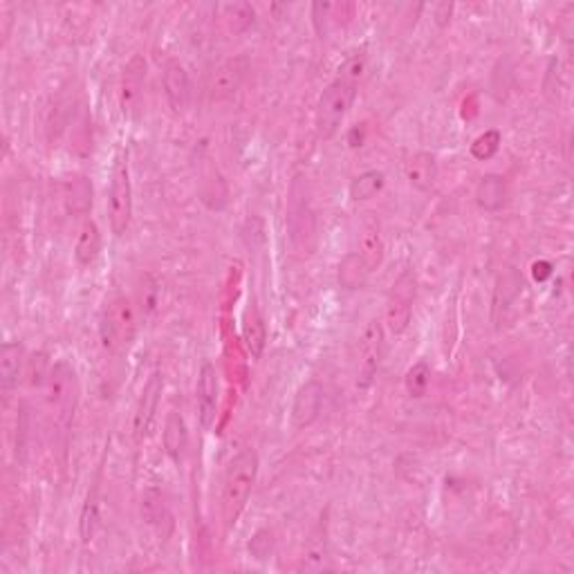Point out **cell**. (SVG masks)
Listing matches in <instances>:
<instances>
[{"label":"cell","mask_w":574,"mask_h":574,"mask_svg":"<svg viewBox=\"0 0 574 574\" xmlns=\"http://www.w3.org/2000/svg\"><path fill=\"white\" fill-rule=\"evenodd\" d=\"M364 73H366V59L362 55L350 56L339 68L335 81L321 92L317 104V117H314L319 140H332L337 135L341 122L357 99V88Z\"/></svg>","instance_id":"1"},{"label":"cell","mask_w":574,"mask_h":574,"mask_svg":"<svg viewBox=\"0 0 574 574\" xmlns=\"http://www.w3.org/2000/svg\"><path fill=\"white\" fill-rule=\"evenodd\" d=\"M256 475L258 453L253 449H243L231 458L225 480H222V520H225L227 532L234 527L238 516L243 514L253 483H256Z\"/></svg>","instance_id":"2"},{"label":"cell","mask_w":574,"mask_h":574,"mask_svg":"<svg viewBox=\"0 0 574 574\" xmlns=\"http://www.w3.org/2000/svg\"><path fill=\"white\" fill-rule=\"evenodd\" d=\"M137 332V310L128 296H115L101 314V344L108 353H122L133 344Z\"/></svg>","instance_id":"3"},{"label":"cell","mask_w":574,"mask_h":574,"mask_svg":"<svg viewBox=\"0 0 574 574\" xmlns=\"http://www.w3.org/2000/svg\"><path fill=\"white\" fill-rule=\"evenodd\" d=\"M46 389V399L52 417H55V424H59L65 431L73 422L79 399V381L74 368L68 362L55 364V368L47 375Z\"/></svg>","instance_id":"4"},{"label":"cell","mask_w":574,"mask_h":574,"mask_svg":"<svg viewBox=\"0 0 574 574\" xmlns=\"http://www.w3.org/2000/svg\"><path fill=\"white\" fill-rule=\"evenodd\" d=\"M108 218L113 234L124 236L133 220V184L131 167H128V153L119 150L115 158L113 173H110L108 191Z\"/></svg>","instance_id":"5"},{"label":"cell","mask_w":574,"mask_h":574,"mask_svg":"<svg viewBox=\"0 0 574 574\" xmlns=\"http://www.w3.org/2000/svg\"><path fill=\"white\" fill-rule=\"evenodd\" d=\"M381 357H384V326L380 321H371L364 328L362 341H359L357 386L362 390H368L375 381Z\"/></svg>","instance_id":"6"},{"label":"cell","mask_w":574,"mask_h":574,"mask_svg":"<svg viewBox=\"0 0 574 574\" xmlns=\"http://www.w3.org/2000/svg\"><path fill=\"white\" fill-rule=\"evenodd\" d=\"M413 299H416V278L411 271H404L393 285L389 305H386V323L393 335H402L413 317Z\"/></svg>","instance_id":"7"},{"label":"cell","mask_w":574,"mask_h":574,"mask_svg":"<svg viewBox=\"0 0 574 574\" xmlns=\"http://www.w3.org/2000/svg\"><path fill=\"white\" fill-rule=\"evenodd\" d=\"M164 390V377L162 373L155 371L153 375L146 381L144 390H141L140 404H137L135 420H133V433H135L137 442H141L144 438H149L150 429L155 424V417H158L159 399H162Z\"/></svg>","instance_id":"8"},{"label":"cell","mask_w":574,"mask_h":574,"mask_svg":"<svg viewBox=\"0 0 574 574\" xmlns=\"http://www.w3.org/2000/svg\"><path fill=\"white\" fill-rule=\"evenodd\" d=\"M249 61L244 56H234V59H227L213 70L211 79H209V95L211 99L222 101L229 99L238 92V88L243 86L244 77H247Z\"/></svg>","instance_id":"9"},{"label":"cell","mask_w":574,"mask_h":574,"mask_svg":"<svg viewBox=\"0 0 574 574\" xmlns=\"http://www.w3.org/2000/svg\"><path fill=\"white\" fill-rule=\"evenodd\" d=\"M323 386L317 380H310L296 390L295 404H292V426L295 429H308L319 420L323 407Z\"/></svg>","instance_id":"10"},{"label":"cell","mask_w":574,"mask_h":574,"mask_svg":"<svg viewBox=\"0 0 574 574\" xmlns=\"http://www.w3.org/2000/svg\"><path fill=\"white\" fill-rule=\"evenodd\" d=\"M144 83L146 61L141 55H135L128 61L122 74V110L126 117H133L140 110L141 97H144Z\"/></svg>","instance_id":"11"},{"label":"cell","mask_w":574,"mask_h":574,"mask_svg":"<svg viewBox=\"0 0 574 574\" xmlns=\"http://www.w3.org/2000/svg\"><path fill=\"white\" fill-rule=\"evenodd\" d=\"M195 395H198L200 424H202V429H211L218 408V373L213 364L204 362L202 368H200Z\"/></svg>","instance_id":"12"},{"label":"cell","mask_w":574,"mask_h":574,"mask_svg":"<svg viewBox=\"0 0 574 574\" xmlns=\"http://www.w3.org/2000/svg\"><path fill=\"white\" fill-rule=\"evenodd\" d=\"M164 95H167L168 106H171L176 113L186 108L191 99V83L189 74H186V68L177 59H168L167 65H164Z\"/></svg>","instance_id":"13"},{"label":"cell","mask_w":574,"mask_h":574,"mask_svg":"<svg viewBox=\"0 0 574 574\" xmlns=\"http://www.w3.org/2000/svg\"><path fill=\"white\" fill-rule=\"evenodd\" d=\"M23 357L25 350L19 341H7V344H3V348H0V389H3L5 398H10L12 390L19 386Z\"/></svg>","instance_id":"14"},{"label":"cell","mask_w":574,"mask_h":574,"mask_svg":"<svg viewBox=\"0 0 574 574\" xmlns=\"http://www.w3.org/2000/svg\"><path fill=\"white\" fill-rule=\"evenodd\" d=\"M164 451L171 458L176 465H180L186 456V449H189V429H186L184 417L177 411H171L167 417V424H164Z\"/></svg>","instance_id":"15"},{"label":"cell","mask_w":574,"mask_h":574,"mask_svg":"<svg viewBox=\"0 0 574 574\" xmlns=\"http://www.w3.org/2000/svg\"><path fill=\"white\" fill-rule=\"evenodd\" d=\"M407 180L411 182L413 189L431 191L438 180V162L431 153L420 150L407 162Z\"/></svg>","instance_id":"16"},{"label":"cell","mask_w":574,"mask_h":574,"mask_svg":"<svg viewBox=\"0 0 574 574\" xmlns=\"http://www.w3.org/2000/svg\"><path fill=\"white\" fill-rule=\"evenodd\" d=\"M507 200V184L505 177L496 176V173H487V176L480 177L478 189H475V202H478L480 209L493 213L501 211L505 207Z\"/></svg>","instance_id":"17"},{"label":"cell","mask_w":574,"mask_h":574,"mask_svg":"<svg viewBox=\"0 0 574 574\" xmlns=\"http://www.w3.org/2000/svg\"><path fill=\"white\" fill-rule=\"evenodd\" d=\"M353 10L350 3H314L313 19L319 37L326 39L330 28H341V19H353Z\"/></svg>","instance_id":"18"},{"label":"cell","mask_w":574,"mask_h":574,"mask_svg":"<svg viewBox=\"0 0 574 574\" xmlns=\"http://www.w3.org/2000/svg\"><path fill=\"white\" fill-rule=\"evenodd\" d=\"M359 256L364 258V262L368 265V270H377L384 261V238H381V231L377 222H368L362 229V236H359Z\"/></svg>","instance_id":"19"},{"label":"cell","mask_w":574,"mask_h":574,"mask_svg":"<svg viewBox=\"0 0 574 574\" xmlns=\"http://www.w3.org/2000/svg\"><path fill=\"white\" fill-rule=\"evenodd\" d=\"M65 204L74 216H86L92 207V184L88 177L74 176L65 184Z\"/></svg>","instance_id":"20"},{"label":"cell","mask_w":574,"mask_h":574,"mask_svg":"<svg viewBox=\"0 0 574 574\" xmlns=\"http://www.w3.org/2000/svg\"><path fill=\"white\" fill-rule=\"evenodd\" d=\"M368 274H371V270L364 262V258L359 253H348L339 265V285L350 292L362 290L368 280Z\"/></svg>","instance_id":"21"},{"label":"cell","mask_w":574,"mask_h":574,"mask_svg":"<svg viewBox=\"0 0 574 574\" xmlns=\"http://www.w3.org/2000/svg\"><path fill=\"white\" fill-rule=\"evenodd\" d=\"M101 252V231L99 227L92 220H88L86 225L79 231L77 244H74V256L81 265H92L97 261Z\"/></svg>","instance_id":"22"},{"label":"cell","mask_w":574,"mask_h":574,"mask_svg":"<svg viewBox=\"0 0 574 574\" xmlns=\"http://www.w3.org/2000/svg\"><path fill=\"white\" fill-rule=\"evenodd\" d=\"M267 344V328L265 321H262L261 313L256 308H252L247 313V321H244V346H247L249 355L253 359H258L265 350Z\"/></svg>","instance_id":"23"},{"label":"cell","mask_w":574,"mask_h":574,"mask_svg":"<svg viewBox=\"0 0 574 574\" xmlns=\"http://www.w3.org/2000/svg\"><path fill=\"white\" fill-rule=\"evenodd\" d=\"M328 541L326 536L321 534V527L313 534L308 543V550H305L304 563H301V570H308V572H321V570L330 568L328 563Z\"/></svg>","instance_id":"24"},{"label":"cell","mask_w":574,"mask_h":574,"mask_svg":"<svg viewBox=\"0 0 574 574\" xmlns=\"http://www.w3.org/2000/svg\"><path fill=\"white\" fill-rule=\"evenodd\" d=\"M141 511H144L146 520L158 529H162V525H171V511H168L164 496L158 489H149L144 493V498H141Z\"/></svg>","instance_id":"25"},{"label":"cell","mask_w":574,"mask_h":574,"mask_svg":"<svg viewBox=\"0 0 574 574\" xmlns=\"http://www.w3.org/2000/svg\"><path fill=\"white\" fill-rule=\"evenodd\" d=\"M384 173L381 171H366L362 176H357L350 184V198L355 202H364V200H371L384 189Z\"/></svg>","instance_id":"26"},{"label":"cell","mask_w":574,"mask_h":574,"mask_svg":"<svg viewBox=\"0 0 574 574\" xmlns=\"http://www.w3.org/2000/svg\"><path fill=\"white\" fill-rule=\"evenodd\" d=\"M99 520V501H97V489H92V493H88L86 502H83L81 518H79V534H81L83 543H90L95 538Z\"/></svg>","instance_id":"27"},{"label":"cell","mask_w":574,"mask_h":574,"mask_svg":"<svg viewBox=\"0 0 574 574\" xmlns=\"http://www.w3.org/2000/svg\"><path fill=\"white\" fill-rule=\"evenodd\" d=\"M404 384H407V393L411 395V398H416V399L424 398L426 390H429V386H431V366L429 364L417 362L416 366L408 368Z\"/></svg>","instance_id":"28"},{"label":"cell","mask_w":574,"mask_h":574,"mask_svg":"<svg viewBox=\"0 0 574 574\" xmlns=\"http://www.w3.org/2000/svg\"><path fill=\"white\" fill-rule=\"evenodd\" d=\"M253 16H256V12H253V7L247 5V3H229V5H222V19H227V23H229V28L234 30V32L247 30L249 25L253 23Z\"/></svg>","instance_id":"29"},{"label":"cell","mask_w":574,"mask_h":574,"mask_svg":"<svg viewBox=\"0 0 574 574\" xmlns=\"http://www.w3.org/2000/svg\"><path fill=\"white\" fill-rule=\"evenodd\" d=\"M501 144H502L501 131L492 128V131H484L483 135L475 137L474 144H471V155H474L475 159H480V162H484V159H492L493 155L498 153Z\"/></svg>","instance_id":"30"},{"label":"cell","mask_w":574,"mask_h":574,"mask_svg":"<svg viewBox=\"0 0 574 574\" xmlns=\"http://www.w3.org/2000/svg\"><path fill=\"white\" fill-rule=\"evenodd\" d=\"M47 375H50V371H47V357L43 353L34 355V357L28 362L30 386H32V389H39V386L46 384Z\"/></svg>","instance_id":"31"},{"label":"cell","mask_w":574,"mask_h":574,"mask_svg":"<svg viewBox=\"0 0 574 574\" xmlns=\"http://www.w3.org/2000/svg\"><path fill=\"white\" fill-rule=\"evenodd\" d=\"M550 274H552L550 262H536V265H534V278L536 280H545Z\"/></svg>","instance_id":"32"}]
</instances>
